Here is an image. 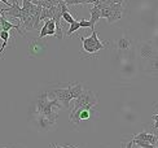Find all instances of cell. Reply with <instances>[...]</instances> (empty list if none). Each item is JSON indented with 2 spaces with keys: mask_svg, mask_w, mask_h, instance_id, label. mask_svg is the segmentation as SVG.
Wrapping results in <instances>:
<instances>
[{
  "mask_svg": "<svg viewBox=\"0 0 158 148\" xmlns=\"http://www.w3.org/2000/svg\"><path fill=\"white\" fill-rule=\"evenodd\" d=\"M53 108L61 109L62 107L58 103V100L51 94V91H44L39 94L36 100V114L40 129L49 130V126L56 125L57 113L53 112Z\"/></svg>",
  "mask_w": 158,
  "mask_h": 148,
  "instance_id": "6da1fadb",
  "label": "cell"
},
{
  "mask_svg": "<svg viewBox=\"0 0 158 148\" xmlns=\"http://www.w3.org/2000/svg\"><path fill=\"white\" fill-rule=\"evenodd\" d=\"M91 33H92V34L89 37H87V38H84L82 35H78V38L82 40V48H83V51L85 53H88V56H87L88 59L94 57L92 55H95V53H97L100 50L105 48L106 44L109 43L108 40H106V42H101V40L97 38V31L96 30L91 31Z\"/></svg>",
  "mask_w": 158,
  "mask_h": 148,
  "instance_id": "7a4b0ae2",
  "label": "cell"
},
{
  "mask_svg": "<svg viewBox=\"0 0 158 148\" xmlns=\"http://www.w3.org/2000/svg\"><path fill=\"white\" fill-rule=\"evenodd\" d=\"M97 98H96V94L91 90H83L82 95L75 99V103L74 107L71 111H78V109H84V108H97Z\"/></svg>",
  "mask_w": 158,
  "mask_h": 148,
  "instance_id": "3957f363",
  "label": "cell"
},
{
  "mask_svg": "<svg viewBox=\"0 0 158 148\" xmlns=\"http://www.w3.org/2000/svg\"><path fill=\"white\" fill-rule=\"evenodd\" d=\"M136 52L139 59L147 61L148 59L153 57L156 55H158V50L154 47V44L150 42V40H145V42H139L136 46Z\"/></svg>",
  "mask_w": 158,
  "mask_h": 148,
  "instance_id": "277c9868",
  "label": "cell"
},
{
  "mask_svg": "<svg viewBox=\"0 0 158 148\" xmlns=\"http://www.w3.org/2000/svg\"><path fill=\"white\" fill-rule=\"evenodd\" d=\"M96 109L97 108H84V109H78V111H71L70 113V122H73L74 125H79L82 121H85V120H89L94 114L96 113Z\"/></svg>",
  "mask_w": 158,
  "mask_h": 148,
  "instance_id": "5b68a950",
  "label": "cell"
},
{
  "mask_svg": "<svg viewBox=\"0 0 158 148\" xmlns=\"http://www.w3.org/2000/svg\"><path fill=\"white\" fill-rule=\"evenodd\" d=\"M49 91H51L52 95H53L58 100V103L61 104V107H62L64 109H68L69 108L70 102L73 100V96H71L69 89H52Z\"/></svg>",
  "mask_w": 158,
  "mask_h": 148,
  "instance_id": "8992f818",
  "label": "cell"
},
{
  "mask_svg": "<svg viewBox=\"0 0 158 148\" xmlns=\"http://www.w3.org/2000/svg\"><path fill=\"white\" fill-rule=\"evenodd\" d=\"M3 15L6 16H10L15 20H21V13H22V7H19L18 4V0H15V3L9 5V8L6 9H0Z\"/></svg>",
  "mask_w": 158,
  "mask_h": 148,
  "instance_id": "52a82bcc",
  "label": "cell"
},
{
  "mask_svg": "<svg viewBox=\"0 0 158 148\" xmlns=\"http://www.w3.org/2000/svg\"><path fill=\"white\" fill-rule=\"evenodd\" d=\"M19 25H21V24H17V25H15V24L9 22L8 20H6V18L4 17V15L2 13V11H0V29H2V31H10L12 29H16L18 34L21 35V37H23L22 31L19 30Z\"/></svg>",
  "mask_w": 158,
  "mask_h": 148,
  "instance_id": "ba28073f",
  "label": "cell"
},
{
  "mask_svg": "<svg viewBox=\"0 0 158 148\" xmlns=\"http://www.w3.org/2000/svg\"><path fill=\"white\" fill-rule=\"evenodd\" d=\"M143 69L148 74H158V55L148 59L147 61H144Z\"/></svg>",
  "mask_w": 158,
  "mask_h": 148,
  "instance_id": "9c48e42d",
  "label": "cell"
},
{
  "mask_svg": "<svg viewBox=\"0 0 158 148\" xmlns=\"http://www.w3.org/2000/svg\"><path fill=\"white\" fill-rule=\"evenodd\" d=\"M132 40L127 37H122L119 39H117L114 42V46L118 52H128L131 50V47H132Z\"/></svg>",
  "mask_w": 158,
  "mask_h": 148,
  "instance_id": "30bf717a",
  "label": "cell"
},
{
  "mask_svg": "<svg viewBox=\"0 0 158 148\" xmlns=\"http://www.w3.org/2000/svg\"><path fill=\"white\" fill-rule=\"evenodd\" d=\"M132 139H136V140H143V142H147V143H150V144H156V142L158 140V137L154 135L152 133H147V131H141L139 134L132 137Z\"/></svg>",
  "mask_w": 158,
  "mask_h": 148,
  "instance_id": "8fae6325",
  "label": "cell"
},
{
  "mask_svg": "<svg viewBox=\"0 0 158 148\" xmlns=\"http://www.w3.org/2000/svg\"><path fill=\"white\" fill-rule=\"evenodd\" d=\"M89 13H91V18H89V25H91V31L95 30V24L101 18V9L98 8L96 5H92L91 9H89Z\"/></svg>",
  "mask_w": 158,
  "mask_h": 148,
  "instance_id": "7c38bea8",
  "label": "cell"
},
{
  "mask_svg": "<svg viewBox=\"0 0 158 148\" xmlns=\"http://www.w3.org/2000/svg\"><path fill=\"white\" fill-rule=\"evenodd\" d=\"M39 40L40 39H32L30 40V57H32V53H35V56H38L39 53H42L44 51V46L39 43Z\"/></svg>",
  "mask_w": 158,
  "mask_h": 148,
  "instance_id": "4fadbf2b",
  "label": "cell"
},
{
  "mask_svg": "<svg viewBox=\"0 0 158 148\" xmlns=\"http://www.w3.org/2000/svg\"><path fill=\"white\" fill-rule=\"evenodd\" d=\"M68 89L70 90V94H71V96H73V99H77L82 95V92H83V86L82 83H69V87Z\"/></svg>",
  "mask_w": 158,
  "mask_h": 148,
  "instance_id": "5bb4252c",
  "label": "cell"
},
{
  "mask_svg": "<svg viewBox=\"0 0 158 148\" xmlns=\"http://www.w3.org/2000/svg\"><path fill=\"white\" fill-rule=\"evenodd\" d=\"M53 7H51V8H43L42 9L40 22H44V21H47V20H52V18H53Z\"/></svg>",
  "mask_w": 158,
  "mask_h": 148,
  "instance_id": "9a60e30c",
  "label": "cell"
},
{
  "mask_svg": "<svg viewBox=\"0 0 158 148\" xmlns=\"http://www.w3.org/2000/svg\"><path fill=\"white\" fill-rule=\"evenodd\" d=\"M132 143H134L135 146H137L139 148H156L153 144L147 143V142H143V140H136V139H132Z\"/></svg>",
  "mask_w": 158,
  "mask_h": 148,
  "instance_id": "2e32d148",
  "label": "cell"
},
{
  "mask_svg": "<svg viewBox=\"0 0 158 148\" xmlns=\"http://www.w3.org/2000/svg\"><path fill=\"white\" fill-rule=\"evenodd\" d=\"M79 29H81V26H79V22L75 21V22H73V24H70V25H69V30H68L66 34L70 37V35H73L75 31H78Z\"/></svg>",
  "mask_w": 158,
  "mask_h": 148,
  "instance_id": "e0dca14e",
  "label": "cell"
},
{
  "mask_svg": "<svg viewBox=\"0 0 158 148\" xmlns=\"http://www.w3.org/2000/svg\"><path fill=\"white\" fill-rule=\"evenodd\" d=\"M62 18H64L69 25H70V24H73V22H75V18L71 16V13H70V12H65V13H62Z\"/></svg>",
  "mask_w": 158,
  "mask_h": 148,
  "instance_id": "ac0fdd59",
  "label": "cell"
},
{
  "mask_svg": "<svg viewBox=\"0 0 158 148\" xmlns=\"http://www.w3.org/2000/svg\"><path fill=\"white\" fill-rule=\"evenodd\" d=\"M47 35H48V29H47V26H45V24H44L43 28H42V30H40V34L38 35V39H42V38L47 37Z\"/></svg>",
  "mask_w": 158,
  "mask_h": 148,
  "instance_id": "d6986e66",
  "label": "cell"
},
{
  "mask_svg": "<svg viewBox=\"0 0 158 148\" xmlns=\"http://www.w3.org/2000/svg\"><path fill=\"white\" fill-rule=\"evenodd\" d=\"M55 38H57V39H62V38H64V34H62V28H61V25H60V26H57V28H56Z\"/></svg>",
  "mask_w": 158,
  "mask_h": 148,
  "instance_id": "ffe728a7",
  "label": "cell"
},
{
  "mask_svg": "<svg viewBox=\"0 0 158 148\" xmlns=\"http://www.w3.org/2000/svg\"><path fill=\"white\" fill-rule=\"evenodd\" d=\"M0 38L3 39V42H4V40H9L10 33L9 31H2V33H0Z\"/></svg>",
  "mask_w": 158,
  "mask_h": 148,
  "instance_id": "44dd1931",
  "label": "cell"
},
{
  "mask_svg": "<svg viewBox=\"0 0 158 148\" xmlns=\"http://www.w3.org/2000/svg\"><path fill=\"white\" fill-rule=\"evenodd\" d=\"M78 22H79L81 28H91L89 21H87V20H81V21H78Z\"/></svg>",
  "mask_w": 158,
  "mask_h": 148,
  "instance_id": "7402d4cb",
  "label": "cell"
},
{
  "mask_svg": "<svg viewBox=\"0 0 158 148\" xmlns=\"http://www.w3.org/2000/svg\"><path fill=\"white\" fill-rule=\"evenodd\" d=\"M51 147H52V148H64V147L58 146V144H55V143H52V144H51Z\"/></svg>",
  "mask_w": 158,
  "mask_h": 148,
  "instance_id": "603a6c76",
  "label": "cell"
},
{
  "mask_svg": "<svg viewBox=\"0 0 158 148\" xmlns=\"http://www.w3.org/2000/svg\"><path fill=\"white\" fill-rule=\"evenodd\" d=\"M152 118H153V121H158V113L157 114H153Z\"/></svg>",
  "mask_w": 158,
  "mask_h": 148,
  "instance_id": "cb8c5ba5",
  "label": "cell"
},
{
  "mask_svg": "<svg viewBox=\"0 0 158 148\" xmlns=\"http://www.w3.org/2000/svg\"><path fill=\"white\" fill-rule=\"evenodd\" d=\"M0 3H4V4H6V5H10V4L8 3V0H0Z\"/></svg>",
  "mask_w": 158,
  "mask_h": 148,
  "instance_id": "d4e9b609",
  "label": "cell"
},
{
  "mask_svg": "<svg viewBox=\"0 0 158 148\" xmlns=\"http://www.w3.org/2000/svg\"><path fill=\"white\" fill-rule=\"evenodd\" d=\"M156 148H158V147H156Z\"/></svg>",
  "mask_w": 158,
  "mask_h": 148,
  "instance_id": "484cf974",
  "label": "cell"
},
{
  "mask_svg": "<svg viewBox=\"0 0 158 148\" xmlns=\"http://www.w3.org/2000/svg\"><path fill=\"white\" fill-rule=\"evenodd\" d=\"M4 148H6V147H4Z\"/></svg>",
  "mask_w": 158,
  "mask_h": 148,
  "instance_id": "4316f807",
  "label": "cell"
}]
</instances>
